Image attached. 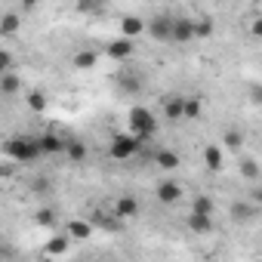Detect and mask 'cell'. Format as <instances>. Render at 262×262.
<instances>
[{
    "mask_svg": "<svg viewBox=\"0 0 262 262\" xmlns=\"http://www.w3.org/2000/svg\"><path fill=\"white\" fill-rule=\"evenodd\" d=\"M129 126H133V133L145 142L148 136H155V129H158V123H155V114L145 108V105H136V108H129Z\"/></svg>",
    "mask_w": 262,
    "mask_h": 262,
    "instance_id": "6da1fadb",
    "label": "cell"
},
{
    "mask_svg": "<svg viewBox=\"0 0 262 262\" xmlns=\"http://www.w3.org/2000/svg\"><path fill=\"white\" fill-rule=\"evenodd\" d=\"M139 148H142V139H139V136H114L108 155H111L114 161H126V158H133Z\"/></svg>",
    "mask_w": 262,
    "mask_h": 262,
    "instance_id": "3957f363",
    "label": "cell"
},
{
    "mask_svg": "<svg viewBox=\"0 0 262 262\" xmlns=\"http://www.w3.org/2000/svg\"><path fill=\"white\" fill-rule=\"evenodd\" d=\"M250 31H253V34H256V37H262V19H256V22H253V25H250Z\"/></svg>",
    "mask_w": 262,
    "mask_h": 262,
    "instance_id": "d590c367",
    "label": "cell"
},
{
    "mask_svg": "<svg viewBox=\"0 0 262 262\" xmlns=\"http://www.w3.org/2000/svg\"><path fill=\"white\" fill-rule=\"evenodd\" d=\"M164 114L167 120H185V96H164Z\"/></svg>",
    "mask_w": 262,
    "mask_h": 262,
    "instance_id": "ba28073f",
    "label": "cell"
},
{
    "mask_svg": "<svg viewBox=\"0 0 262 262\" xmlns=\"http://www.w3.org/2000/svg\"><path fill=\"white\" fill-rule=\"evenodd\" d=\"M155 164H158V170L173 173V170H179V155H176V151H170V148H161V151L155 155Z\"/></svg>",
    "mask_w": 262,
    "mask_h": 262,
    "instance_id": "7c38bea8",
    "label": "cell"
},
{
    "mask_svg": "<svg viewBox=\"0 0 262 262\" xmlns=\"http://www.w3.org/2000/svg\"><path fill=\"white\" fill-rule=\"evenodd\" d=\"M201 117V99L198 96H185V120Z\"/></svg>",
    "mask_w": 262,
    "mask_h": 262,
    "instance_id": "4316f807",
    "label": "cell"
},
{
    "mask_svg": "<svg viewBox=\"0 0 262 262\" xmlns=\"http://www.w3.org/2000/svg\"><path fill=\"white\" fill-rule=\"evenodd\" d=\"M68 244H71V237H68V234H59V237H50V241H47V253H53V256H59V253H65V250H68Z\"/></svg>",
    "mask_w": 262,
    "mask_h": 262,
    "instance_id": "cb8c5ba5",
    "label": "cell"
},
{
    "mask_svg": "<svg viewBox=\"0 0 262 262\" xmlns=\"http://www.w3.org/2000/svg\"><path fill=\"white\" fill-rule=\"evenodd\" d=\"M222 145H225V148H231V151H241V148H244V136L237 133V129H228L225 139H222Z\"/></svg>",
    "mask_w": 262,
    "mask_h": 262,
    "instance_id": "484cf974",
    "label": "cell"
},
{
    "mask_svg": "<svg viewBox=\"0 0 262 262\" xmlns=\"http://www.w3.org/2000/svg\"><path fill=\"white\" fill-rule=\"evenodd\" d=\"M188 228H191V231H198V234H204V231H210V228H213V222H210V216L191 213V216H188Z\"/></svg>",
    "mask_w": 262,
    "mask_h": 262,
    "instance_id": "603a6c76",
    "label": "cell"
},
{
    "mask_svg": "<svg viewBox=\"0 0 262 262\" xmlns=\"http://www.w3.org/2000/svg\"><path fill=\"white\" fill-rule=\"evenodd\" d=\"M4 151H7L10 158H16V161H34V158L43 155V151H40V142H34V139H10V142L4 145Z\"/></svg>",
    "mask_w": 262,
    "mask_h": 262,
    "instance_id": "7a4b0ae2",
    "label": "cell"
},
{
    "mask_svg": "<svg viewBox=\"0 0 262 262\" xmlns=\"http://www.w3.org/2000/svg\"><path fill=\"white\" fill-rule=\"evenodd\" d=\"M19 25H22L19 13H4V19H0V34L10 37V34H16V31H19Z\"/></svg>",
    "mask_w": 262,
    "mask_h": 262,
    "instance_id": "d6986e66",
    "label": "cell"
},
{
    "mask_svg": "<svg viewBox=\"0 0 262 262\" xmlns=\"http://www.w3.org/2000/svg\"><path fill=\"white\" fill-rule=\"evenodd\" d=\"M155 194H158V201H161L164 207H170V204H176V201L182 198V185H179L176 179H164Z\"/></svg>",
    "mask_w": 262,
    "mask_h": 262,
    "instance_id": "8992f818",
    "label": "cell"
},
{
    "mask_svg": "<svg viewBox=\"0 0 262 262\" xmlns=\"http://www.w3.org/2000/svg\"><path fill=\"white\" fill-rule=\"evenodd\" d=\"M96 62H99V53H96V50H77V53H74V59H71V65H74L77 71L93 68Z\"/></svg>",
    "mask_w": 262,
    "mask_h": 262,
    "instance_id": "4fadbf2b",
    "label": "cell"
},
{
    "mask_svg": "<svg viewBox=\"0 0 262 262\" xmlns=\"http://www.w3.org/2000/svg\"><path fill=\"white\" fill-rule=\"evenodd\" d=\"M204 164H207L210 173H219L222 170V148L219 145H207L204 148Z\"/></svg>",
    "mask_w": 262,
    "mask_h": 262,
    "instance_id": "5bb4252c",
    "label": "cell"
},
{
    "mask_svg": "<svg viewBox=\"0 0 262 262\" xmlns=\"http://www.w3.org/2000/svg\"><path fill=\"white\" fill-rule=\"evenodd\" d=\"M256 213H259V207L247 198V201H234L231 204V210H228V216H231V222H237V225H247V222H253L256 219Z\"/></svg>",
    "mask_w": 262,
    "mask_h": 262,
    "instance_id": "5b68a950",
    "label": "cell"
},
{
    "mask_svg": "<svg viewBox=\"0 0 262 262\" xmlns=\"http://www.w3.org/2000/svg\"><path fill=\"white\" fill-rule=\"evenodd\" d=\"M250 99L256 105H262V83H250Z\"/></svg>",
    "mask_w": 262,
    "mask_h": 262,
    "instance_id": "d6a6232c",
    "label": "cell"
},
{
    "mask_svg": "<svg viewBox=\"0 0 262 262\" xmlns=\"http://www.w3.org/2000/svg\"><path fill=\"white\" fill-rule=\"evenodd\" d=\"M117 86L126 93V96H139L142 93V77L136 71H120L117 74Z\"/></svg>",
    "mask_w": 262,
    "mask_h": 262,
    "instance_id": "9c48e42d",
    "label": "cell"
},
{
    "mask_svg": "<svg viewBox=\"0 0 262 262\" xmlns=\"http://www.w3.org/2000/svg\"><path fill=\"white\" fill-rule=\"evenodd\" d=\"M213 34V22L210 19H194V37H210Z\"/></svg>",
    "mask_w": 262,
    "mask_h": 262,
    "instance_id": "f1b7e54d",
    "label": "cell"
},
{
    "mask_svg": "<svg viewBox=\"0 0 262 262\" xmlns=\"http://www.w3.org/2000/svg\"><path fill=\"white\" fill-rule=\"evenodd\" d=\"M37 142H40V151H43V155H59V151H65V142H62L56 133H47V136L37 139Z\"/></svg>",
    "mask_w": 262,
    "mask_h": 262,
    "instance_id": "e0dca14e",
    "label": "cell"
},
{
    "mask_svg": "<svg viewBox=\"0 0 262 262\" xmlns=\"http://www.w3.org/2000/svg\"><path fill=\"white\" fill-rule=\"evenodd\" d=\"M191 213H201V216H213V198L210 194H198L191 201Z\"/></svg>",
    "mask_w": 262,
    "mask_h": 262,
    "instance_id": "44dd1931",
    "label": "cell"
},
{
    "mask_svg": "<svg viewBox=\"0 0 262 262\" xmlns=\"http://www.w3.org/2000/svg\"><path fill=\"white\" fill-rule=\"evenodd\" d=\"M10 68H13V56H10V50H4L0 53V77L10 74Z\"/></svg>",
    "mask_w": 262,
    "mask_h": 262,
    "instance_id": "4dcf8cb0",
    "label": "cell"
},
{
    "mask_svg": "<svg viewBox=\"0 0 262 262\" xmlns=\"http://www.w3.org/2000/svg\"><path fill=\"white\" fill-rule=\"evenodd\" d=\"M77 10H80V13H99L102 7H96V4H77Z\"/></svg>",
    "mask_w": 262,
    "mask_h": 262,
    "instance_id": "836d02e7",
    "label": "cell"
},
{
    "mask_svg": "<svg viewBox=\"0 0 262 262\" xmlns=\"http://www.w3.org/2000/svg\"><path fill=\"white\" fill-rule=\"evenodd\" d=\"M19 86H22V80H19V74H13V71L0 77V93H4V96H16Z\"/></svg>",
    "mask_w": 262,
    "mask_h": 262,
    "instance_id": "ffe728a7",
    "label": "cell"
},
{
    "mask_svg": "<svg viewBox=\"0 0 262 262\" xmlns=\"http://www.w3.org/2000/svg\"><path fill=\"white\" fill-rule=\"evenodd\" d=\"M25 102H28V108H31V111H37V114H43V111H47V105H50L47 93H40V90H31V93L25 96Z\"/></svg>",
    "mask_w": 262,
    "mask_h": 262,
    "instance_id": "ac0fdd59",
    "label": "cell"
},
{
    "mask_svg": "<svg viewBox=\"0 0 262 262\" xmlns=\"http://www.w3.org/2000/svg\"><path fill=\"white\" fill-rule=\"evenodd\" d=\"M90 234H93V222H83V219L68 222V237L71 241H86Z\"/></svg>",
    "mask_w": 262,
    "mask_h": 262,
    "instance_id": "9a60e30c",
    "label": "cell"
},
{
    "mask_svg": "<svg viewBox=\"0 0 262 262\" xmlns=\"http://www.w3.org/2000/svg\"><path fill=\"white\" fill-rule=\"evenodd\" d=\"M148 28V22L145 19H139V16H123V22H120V34L129 40V37H136V34H142Z\"/></svg>",
    "mask_w": 262,
    "mask_h": 262,
    "instance_id": "8fae6325",
    "label": "cell"
},
{
    "mask_svg": "<svg viewBox=\"0 0 262 262\" xmlns=\"http://www.w3.org/2000/svg\"><path fill=\"white\" fill-rule=\"evenodd\" d=\"M250 201H253L256 207H262V188H253V194H250Z\"/></svg>",
    "mask_w": 262,
    "mask_h": 262,
    "instance_id": "e575fe53",
    "label": "cell"
},
{
    "mask_svg": "<svg viewBox=\"0 0 262 262\" xmlns=\"http://www.w3.org/2000/svg\"><path fill=\"white\" fill-rule=\"evenodd\" d=\"M173 16H167V13H161V16H155V19H148V37H155V40H161V43H167V40H173Z\"/></svg>",
    "mask_w": 262,
    "mask_h": 262,
    "instance_id": "277c9868",
    "label": "cell"
},
{
    "mask_svg": "<svg viewBox=\"0 0 262 262\" xmlns=\"http://www.w3.org/2000/svg\"><path fill=\"white\" fill-rule=\"evenodd\" d=\"M31 188H34L37 194H50V188H53V185H50V179H43V176H37V179L31 182Z\"/></svg>",
    "mask_w": 262,
    "mask_h": 262,
    "instance_id": "1f68e13d",
    "label": "cell"
},
{
    "mask_svg": "<svg viewBox=\"0 0 262 262\" xmlns=\"http://www.w3.org/2000/svg\"><path fill=\"white\" fill-rule=\"evenodd\" d=\"M65 155H68L71 161H83V158H86V142H80V139L65 142Z\"/></svg>",
    "mask_w": 262,
    "mask_h": 262,
    "instance_id": "7402d4cb",
    "label": "cell"
},
{
    "mask_svg": "<svg viewBox=\"0 0 262 262\" xmlns=\"http://www.w3.org/2000/svg\"><path fill=\"white\" fill-rule=\"evenodd\" d=\"M93 222H96V225H102V228H108V231H114V228L120 225V219H111V216H105V213H96V216H93Z\"/></svg>",
    "mask_w": 262,
    "mask_h": 262,
    "instance_id": "f546056e",
    "label": "cell"
},
{
    "mask_svg": "<svg viewBox=\"0 0 262 262\" xmlns=\"http://www.w3.org/2000/svg\"><path fill=\"white\" fill-rule=\"evenodd\" d=\"M191 37H194V19L179 16V19L173 22V43H188Z\"/></svg>",
    "mask_w": 262,
    "mask_h": 262,
    "instance_id": "30bf717a",
    "label": "cell"
},
{
    "mask_svg": "<svg viewBox=\"0 0 262 262\" xmlns=\"http://www.w3.org/2000/svg\"><path fill=\"white\" fill-rule=\"evenodd\" d=\"M56 219H59V216H56V210H50V207H43V210H37V213H34V222H37V225H43V228H53V225H56Z\"/></svg>",
    "mask_w": 262,
    "mask_h": 262,
    "instance_id": "d4e9b609",
    "label": "cell"
},
{
    "mask_svg": "<svg viewBox=\"0 0 262 262\" xmlns=\"http://www.w3.org/2000/svg\"><path fill=\"white\" fill-rule=\"evenodd\" d=\"M129 53H133V43H129L126 37H117V40L108 43V56H111V59H126Z\"/></svg>",
    "mask_w": 262,
    "mask_h": 262,
    "instance_id": "2e32d148",
    "label": "cell"
},
{
    "mask_svg": "<svg viewBox=\"0 0 262 262\" xmlns=\"http://www.w3.org/2000/svg\"><path fill=\"white\" fill-rule=\"evenodd\" d=\"M136 213H139V201H136L133 194H123V198H117V204H114V216H117L120 222L133 219Z\"/></svg>",
    "mask_w": 262,
    "mask_h": 262,
    "instance_id": "52a82bcc",
    "label": "cell"
},
{
    "mask_svg": "<svg viewBox=\"0 0 262 262\" xmlns=\"http://www.w3.org/2000/svg\"><path fill=\"white\" fill-rule=\"evenodd\" d=\"M241 176H244V179H256V176H259V164H256L253 158H244V161H241Z\"/></svg>",
    "mask_w": 262,
    "mask_h": 262,
    "instance_id": "83f0119b",
    "label": "cell"
}]
</instances>
